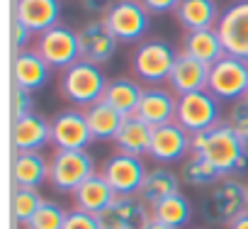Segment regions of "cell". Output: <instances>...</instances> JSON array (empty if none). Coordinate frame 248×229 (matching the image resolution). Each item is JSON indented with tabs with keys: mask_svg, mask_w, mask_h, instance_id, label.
<instances>
[{
	"mask_svg": "<svg viewBox=\"0 0 248 229\" xmlns=\"http://www.w3.org/2000/svg\"><path fill=\"white\" fill-rule=\"evenodd\" d=\"M190 149L192 154L204 156L224 178L248 171V147L238 139V134L226 120L217 122L204 132L192 134Z\"/></svg>",
	"mask_w": 248,
	"mask_h": 229,
	"instance_id": "obj_1",
	"label": "cell"
},
{
	"mask_svg": "<svg viewBox=\"0 0 248 229\" xmlns=\"http://www.w3.org/2000/svg\"><path fill=\"white\" fill-rule=\"evenodd\" d=\"M243 212H248V185L231 176H226L217 185H212L202 200V214L212 224L229 227Z\"/></svg>",
	"mask_w": 248,
	"mask_h": 229,
	"instance_id": "obj_2",
	"label": "cell"
},
{
	"mask_svg": "<svg viewBox=\"0 0 248 229\" xmlns=\"http://www.w3.org/2000/svg\"><path fill=\"white\" fill-rule=\"evenodd\" d=\"M105 88H107V78L100 71V66L83 59L76 61L71 68H66L61 76V95L76 107L88 110L90 105L100 102L105 98Z\"/></svg>",
	"mask_w": 248,
	"mask_h": 229,
	"instance_id": "obj_3",
	"label": "cell"
},
{
	"mask_svg": "<svg viewBox=\"0 0 248 229\" xmlns=\"http://www.w3.org/2000/svg\"><path fill=\"white\" fill-rule=\"evenodd\" d=\"M178 54L166 39H146L132 54V71L149 85H161L168 81Z\"/></svg>",
	"mask_w": 248,
	"mask_h": 229,
	"instance_id": "obj_4",
	"label": "cell"
},
{
	"mask_svg": "<svg viewBox=\"0 0 248 229\" xmlns=\"http://www.w3.org/2000/svg\"><path fill=\"white\" fill-rule=\"evenodd\" d=\"M149 10L141 5V0H114L109 10L102 15L107 30L122 44L139 42L149 30Z\"/></svg>",
	"mask_w": 248,
	"mask_h": 229,
	"instance_id": "obj_5",
	"label": "cell"
},
{
	"mask_svg": "<svg viewBox=\"0 0 248 229\" xmlns=\"http://www.w3.org/2000/svg\"><path fill=\"white\" fill-rule=\"evenodd\" d=\"M90 176H95V161L85 149L56 151L49 161V183L59 193H73Z\"/></svg>",
	"mask_w": 248,
	"mask_h": 229,
	"instance_id": "obj_6",
	"label": "cell"
},
{
	"mask_svg": "<svg viewBox=\"0 0 248 229\" xmlns=\"http://www.w3.org/2000/svg\"><path fill=\"white\" fill-rule=\"evenodd\" d=\"M207 90L217 100H241L248 93V61L224 54L214 66H209Z\"/></svg>",
	"mask_w": 248,
	"mask_h": 229,
	"instance_id": "obj_7",
	"label": "cell"
},
{
	"mask_svg": "<svg viewBox=\"0 0 248 229\" xmlns=\"http://www.w3.org/2000/svg\"><path fill=\"white\" fill-rule=\"evenodd\" d=\"M34 51L59 71L71 68L76 61H80V47H78V32H73L66 25H56L39 34Z\"/></svg>",
	"mask_w": 248,
	"mask_h": 229,
	"instance_id": "obj_8",
	"label": "cell"
},
{
	"mask_svg": "<svg viewBox=\"0 0 248 229\" xmlns=\"http://www.w3.org/2000/svg\"><path fill=\"white\" fill-rule=\"evenodd\" d=\"M175 122L185 127L190 134L204 132L214 127L219 120V100L209 90H197L187 95H178V112H175Z\"/></svg>",
	"mask_w": 248,
	"mask_h": 229,
	"instance_id": "obj_9",
	"label": "cell"
},
{
	"mask_svg": "<svg viewBox=\"0 0 248 229\" xmlns=\"http://www.w3.org/2000/svg\"><path fill=\"white\" fill-rule=\"evenodd\" d=\"M105 180L112 185V190L117 195H139L141 190V183L146 178V166L139 156H132V154H114L109 156L105 164H102V171Z\"/></svg>",
	"mask_w": 248,
	"mask_h": 229,
	"instance_id": "obj_10",
	"label": "cell"
},
{
	"mask_svg": "<svg viewBox=\"0 0 248 229\" xmlns=\"http://www.w3.org/2000/svg\"><path fill=\"white\" fill-rule=\"evenodd\" d=\"M217 32L229 56L248 61V0H238L221 13Z\"/></svg>",
	"mask_w": 248,
	"mask_h": 229,
	"instance_id": "obj_11",
	"label": "cell"
},
{
	"mask_svg": "<svg viewBox=\"0 0 248 229\" xmlns=\"http://www.w3.org/2000/svg\"><path fill=\"white\" fill-rule=\"evenodd\" d=\"M93 142L85 112L80 110H61L51 120V144L56 151H78Z\"/></svg>",
	"mask_w": 248,
	"mask_h": 229,
	"instance_id": "obj_12",
	"label": "cell"
},
{
	"mask_svg": "<svg viewBox=\"0 0 248 229\" xmlns=\"http://www.w3.org/2000/svg\"><path fill=\"white\" fill-rule=\"evenodd\" d=\"M78 47H80V59L90 61L95 66L107 64L114 51H117V39L114 34L107 30L102 17H95L90 22H85L78 30Z\"/></svg>",
	"mask_w": 248,
	"mask_h": 229,
	"instance_id": "obj_13",
	"label": "cell"
},
{
	"mask_svg": "<svg viewBox=\"0 0 248 229\" xmlns=\"http://www.w3.org/2000/svg\"><path fill=\"white\" fill-rule=\"evenodd\" d=\"M151 217V210L139 200V195H117L100 214L102 229H141V224Z\"/></svg>",
	"mask_w": 248,
	"mask_h": 229,
	"instance_id": "obj_14",
	"label": "cell"
},
{
	"mask_svg": "<svg viewBox=\"0 0 248 229\" xmlns=\"http://www.w3.org/2000/svg\"><path fill=\"white\" fill-rule=\"evenodd\" d=\"M190 142H192V134L185 127H180L178 122H168V125L154 130L149 156L158 164H175V161L185 159L187 151H192Z\"/></svg>",
	"mask_w": 248,
	"mask_h": 229,
	"instance_id": "obj_15",
	"label": "cell"
},
{
	"mask_svg": "<svg viewBox=\"0 0 248 229\" xmlns=\"http://www.w3.org/2000/svg\"><path fill=\"white\" fill-rule=\"evenodd\" d=\"M175 112H178V98L173 90H166L161 85L144 88L141 102L137 107V114L144 122H149L156 130L168 122H175Z\"/></svg>",
	"mask_w": 248,
	"mask_h": 229,
	"instance_id": "obj_16",
	"label": "cell"
},
{
	"mask_svg": "<svg viewBox=\"0 0 248 229\" xmlns=\"http://www.w3.org/2000/svg\"><path fill=\"white\" fill-rule=\"evenodd\" d=\"M168 85H170V90L175 95L207 90V85H209V66L180 51L175 64H173V71L168 76Z\"/></svg>",
	"mask_w": 248,
	"mask_h": 229,
	"instance_id": "obj_17",
	"label": "cell"
},
{
	"mask_svg": "<svg viewBox=\"0 0 248 229\" xmlns=\"http://www.w3.org/2000/svg\"><path fill=\"white\" fill-rule=\"evenodd\" d=\"M51 144V122H46L42 114L32 112L22 120H13V149L22 151H42Z\"/></svg>",
	"mask_w": 248,
	"mask_h": 229,
	"instance_id": "obj_18",
	"label": "cell"
},
{
	"mask_svg": "<svg viewBox=\"0 0 248 229\" xmlns=\"http://www.w3.org/2000/svg\"><path fill=\"white\" fill-rule=\"evenodd\" d=\"M51 76V66L32 49H22V51H15L13 56V83L17 88H25V90H39L46 85Z\"/></svg>",
	"mask_w": 248,
	"mask_h": 229,
	"instance_id": "obj_19",
	"label": "cell"
},
{
	"mask_svg": "<svg viewBox=\"0 0 248 229\" xmlns=\"http://www.w3.org/2000/svg\"><path fill=\"white\" fill-rule=\"evenodd\" d=\"M61 3L59 0H15V15L34 34H42L59 25Z\"/></svg>",
	"mask_w": 248,
	"mask_h": 229,
	"instance_id": "obj_20",
	"label": "cell"
},
{
	"mask_svg": "<svg viewBox=\"0 0 248 229\" xmlns=\"http://www.w3.org/2000/svg\"><path fill=\"white\" fill-rule=\"evenodd\" d=\"M151 139H154V127L149 122H144L139 114H127L114 137V144H117L119 154L139 156V154H149Z\"/></svg>",
	"mask_w": 248,
	"mask_h": 229,
	"instance_id": "obj_21",
	"label": "cell"
},
{
	"mask_svg": "<svg viewBox=\"0 0 248 229\" xmlns=\"http://www.w3.org/2000/svg\"><path fill=\"white\" fill-rule=\"evenodd\" d=\"M71 195H73L76 210H83V212H90V214H100V212L117 197V193L112 190V185L105 180L102 173L90 176V178H88L85 183H80Z\"/></svg>",
	"mask_w": 248,
	"mask_h": 229,
	"instance_id": "obj_22",
	"label": "cell"
},
{
	"mask_svg": "<svg viewBox=\"0 0 248 229\" xmlns=\"http://www.w3.org/2000/svg\"><path fill=\"white\" fill-rule=\"evenodd\" d=\"M175 17L185 32H197V30H214L221 15L217 8V0H180Z\"/></svg>",
	"mask_w": 248,
	"mask_h": 229,
	"instance_id": "obj_23",
	"label": "cell"
},
{
	"mask_svg": "<svg viewBox=\"0 0 248 229\" xmlns=\"http://www.w3.org/2000/svg\"><path fill=\"white\" fill-rule=\"evenodd\" d=\"M49 180V161L39 151H22L13 159L15 188H39Z\"/></svg>",
	"mask_w": 248,
	"mask_h": 229,
	"instance_id": "obj_24",
	"label": "cell"
},
{
	"mask_svg": "<svg viewBox=\"0 0 248 229\" xmlns=\"http://www.w3.org/2000/svg\"><path fill=\"white\" fill-rule=\"evenodd\" d=\"M183 54L207 64V66H214L226 51H224V44L219 39V32L217 27L214 30H197V32H185L183 37Z\"/></svg>",
	"mask_w": 248,
	"mask_h": 229,
	"instance_id": "obj_25",
	"label": "cell"
},
{
	"mask_svg": "<svg viewBox=\"0 0 248 229\" xmlns=\"http://www.w3.org/2000/svg\"><path fill=\"white\" fill-rule=\"evenodd\" d=\"M180 193V176H175V171L170 168H151L141 183V190H139V200L146 205V207H154L156 202L170 197Z\"/></svg>",
	"mask_w": 248,
	"mask_h": 229,
	"instance_id": "obj_26",
	"label": "cell"
},
{
	"mask_svg": "<svg viewBox=\"0 0 248 229\" xmlns=\"http://www.w3.org/2000/svg\"><path fill=\"white\" fill-rule=\"evenodd\" d=\"M85 120H88L93 142H107V139L114 142V137H117V132L124 122V114L119 110H114L109 102L100 100V102H95L85 110Z\"/></svg>",
	"mask_w": 248,
	"mask_h": 229,
	"instance_id": "obj_27",
	"label": "cell"
},
{
	"mask_svg": "<svg viewBox=\"0 0 248 229\" xmlns=\"http://www.w3.org/2000/svg\"><path fill=\"white\" fill-rule=\"evenodd\" d=\"M141 95H144V88L137 81H132V78H112V81H107L102 100L109 102L114 110H119L124 117H127V114H137Z\"/></svg>",
	"mask_w": 248,
	"mask_h": 229,
	"instance_id": "obj_28",
	"label": "cell"
},
{
	"mask_svg": "<svg viewBox=\"0 0 248 229\" xmlns=\"http://www.w3.org/2000/svg\"><path fill=\"white\" fill-rule=\"evenodd\" d=\"M149 210H151V217H156V219H161V222H166V224H170L175 229L187 227L190 219H192V205H190V200L183 193H175V195L156 202Z\"/></svg>",
	"mask_w": 248,
	"mask_h": 229,
	"instance_id": "obj_29",
	"label": "cell"
},
{
	"mask_svg": "<svg viewBox=\"0 0 248 229\" xmlns=\"http://www.w3.org/2000/svg\"><path fill=\"white\" fill-rule=\"evenodd\" d=\"M224 176L200 154H192L190 159L183 161L180 166V180L190 188H212L221 180Z\"/></svg>",
	"mask_w": 248,
	"mask_h": 229,
	"instance_id": "obj_30",
	"label": "cell"
},
{
	"mask_svg": "<svg viewBox=\"0 0 248 229\" xmlns=\"http://www.w3.org/2000/svg\"><path fill=\"white\" fill-rule=\"evenodd\" d=\"M42 202H44V197L39 195V188H15V193H13V219L25 227L34 217V212L39 210Z\"/></svg>",
	"mask_w": 248,
	"mask_h": 229,
	"instance_id": "obj_31",
	"label": "cell"
},
{
	"mask_svg": "<svg viewBox=\"0 0 248 229\" xmlns=\"http://www.w3.org/2000/svg\"><path fill=\"white\" fill-rule=\"evenodd\" d=\"M68 212L54 202V200H44L39 205V210L34 212V217L25 224V229H63Z\"/></svg>",
	"mask_w": 248,
	"mask_h": 229,
	"instance_id": "obj_32",
	"label": "cell"
},
{
	"mask_svg": "<svg viewBox=\"0 0 248 229\" xmlns=\"http://www.w3.org/2000/svg\"><path fill=\"white\" fill-rule=\"evenodd\" d=\"M226 122L233 127V132L238 134V139L248 147V95H243L241 100H236L231 105Z\"/></svg>",
	"mask_w": 248,
	"mask_h": 229,
	"instance_id": "obj_33",
	"label": "cell"
},
{
	"mask_svg": "<svg viewBox=\"0 0 248 229\" xmlns=\"http://www.w3.org/2000/svg\"><path fill=\"white\" fill-rule=\"evenodd\" d=\"M32 107H34V100H32V93L25 90V88H13V95H10V110H13V120H22L27 114H32Z\"/></svg>",
	"mask_w": 248,
	"mask_h": 229,
	"instance_id": "obj_34",
	"label": "cell"
},
{
	"mask_svg": "<svg viewBox=\"0 0 248 229\" xmlns=\"http://www.w3.org/2000/svg\"><path fill=\"white\" fill-rule=\"evenodd\" d=\"M63 229H102V227H100L97 214H90V212H83V210H73V212H68Z\"/></svg>",
	"mask_w": 248,
	"mask_h": 229,
	"instance_id": "obj_35",
	"label": "cell"
},
{
	"mask_svg": "<svg viewBox=\"0 0 248 229\" xmlns=\"http://www.w3.org/2000/svg\"><path fill=\"white\" fill-rule=\"evenodd\" d=\"M10 34H13V49H15V51H22V49L30 44V37H32L34 32H32L30 27H25L17 17H13V32H10Z\"/></svg>",
	"mask_w": 248,
	"mask_h": 229,
	"instance_id": "obj_36",
	"label": "cell"
},
{
	"mask_svg": "<svg viewBox=\"0 0 248 229\" xmlns=\"http://www.w3.org/2000/svg\"><path fill=\"white\" fill-rule=\"evenodd\" d=\"M141 5L151 13V15H163V13H175L180 0H141Z\"/></svg>",
	"mask_w": 248,
	"mask_h": 229,
	"instance_id": "obj_37",
	"label": "cell"
},
{
	"mask_svg": "<svg viewBox=\"0 0 248 229\" xmlns=\"http://www.w3.org/2000/svg\"><path fill=\"white\" fill-rule=\"evenodd\" d=\"M112 3L114 0H80V5H83L85 13H100V15H105Z\"/></svg>",
	"mask_w": 248,
	"mask_h": 229,
	"instance_id": "obj_38",
	"label": "cell"
},
{
	"mask_svg": "<svg viewBox=\"0 0 248 229\" xmlns=\"http://www.w3.org/2000/svg\"><path fill=\"white\" fill-rule=\"evenodd\" d=\"M141 229H175V227H170V224H166V222H161V219H156V217H149V219L141 224Z\"/></svg>",
	"mask_w": 248,
	"mask_h": 229,
	"instance_id": "obj_39",
	"label": "cell"
},
{
	"mask_svg": "<svg viewBox=\"0 0 248 229\" xmlns=\"http://www.w3.org/2000/svg\"><path fill=\"white\" fill-rule=\"evenodd\" d=\"M226 229H248V212H243L238 219H233Z\"/></svg>",
	"mask_w": 248,
	"mask_h": 229,
	"instance_id": "obj_40",
	"label": "cell"
},
{
	"mask_svg": "<svg viewBox=\"0 0 248 229\" xmlns=\"http://www.w3.org/2000/svg\"><path fill=\"white\" fill-rule=\"evenodd\" d=\"M246 95H248V93H246Z\"/></svg>",
	"mask_w": 248,
	"mask_h": 229,
	"instance_id": "obj_41",
	"label": "cell"
}]
</instances>
